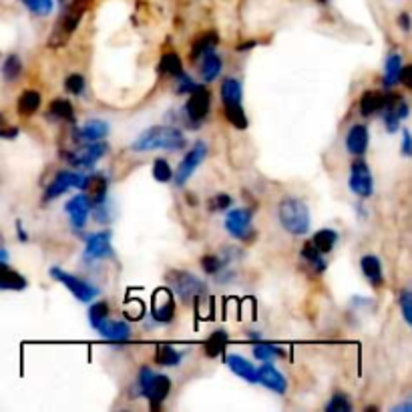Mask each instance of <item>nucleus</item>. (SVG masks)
Instances as JSON below:
<instances>
[{
  "label": "nucleus",
  "mask_w": 412,
  "mask_h": 412,
  "mask_svg": "<svg viewBox=\"0 0 412 412\" xmlns=\"http://www.w3.org/2000/svg\"><path fill=\"white\" fill-rule=\"evenodd\" d=\"M131 147H133V151H155V149L179 151L186 147V137L177 127L157 125V127H149L147 131H143Z\"/></svg>",
  "instance_id": "1"
},
{
  "label": "nucleus",
  "mask_w": 412,
  "mask_h": 412,
  "mask_svg": "<svg viewBox=\"0 0 412 412\" xmlns=\"http://www.w3.org/2000/svg\"><path fill=\"white\" fill-rule=\"evenodd\" d=\"M278 220L292 235H304L310 229V209L298 197H286L278 206Z\"/></svg>",
  "instance_id": "2"
},
{
  "label": "nucleus",
  "mask_w": 412,
  "mask_h": 412,
  "mask_svg": "<svg viewBox=\"0 0 412 412\" xmlns=\"http://www.w3.org/2000/svg\"><path fill=\"white\" fill-rule=\"evenodd\" d=\"M167 282L173 288V292L183 300V302H193L199 300L201 296H206L207 286L193 274L189 271H181V269H173L167 274Z\"/></svg>",
  "instance_id": "3"
},
{
  "label": "nucleus",
  "mask_w": 412,
  "mask_h": 412,
  "mask_svg": "<svg viewBox=\"0 0 412 412\" xmlns=\"http://www.w3.org/2000/svg\"><path fill=\"white\" fill-rule=\"evenodd\" d=\"M87 2L89 0H71V4L66 6V10L62 12L61 21L57 22V28L51 37V44L59 46L69 41V37L77 30L79 22H81L82 15L87 10Z\"/></svg>",
  "instance_id": "4"
},
{
  "label": "nucleus",
  "mask_w": 412,
  "mask_h": 412,
  "mask_svg": "<svg viewBox=\"0 0 412 412\" xmlns=\"http://www.w3.org/2000/svg\"><path fill=\"white\" fill-rule=\"evenodd\" d=\"M51 278L57 280L59 284H62L79 302H91V300H95L99 296V289L95 288V286L87 284L84 280L73 276V274H69V271H64V269L51 268Z\"/></svg>",
  "instance_id": "5"
},
{
  "label": "nucleus",
  "mask_w": 412,
  "mask_h": 412,
  "mask_svg": "<svg viewBox=\"0 0 412 412\" xmlns=\"http://www.w3.org/2000/svg\"><path fill=\"white\" fill-rule=\"evenodd\" d=\"M207 155V145L204 141H197L193 145L187 155L181 159V163L177 167V171L173 173V181L177 187H183L191 179V175L195 173V169L201 165V161L206 159Z\"/></svg>",
  "instance_id": "6"
},
{
  "label": "nucleus",
  "mask_w": 412,
  "mask_h": 412,
  "mask_svg": "<svg viewBox=\"0 0 412 412\" xmlns=\"http://www.w3.org/2000/svg\"><path fill=\"white\" fill-rule=\"evenodd\" d=\"M382 117H384V125H386V131L388 133H394L398 127H400V121L409 117V103L398 97V95H384V105L380 109Z\"/></svg>",
  "instance_id": "7"
},
{
  "label": "nucleus",
  "mask_w": 412,
  "mask_h": 412,
  "mask_svg": "<svg viewBox=\"0 0 412 412\" xmlns=\"http://www.w3.org/2000/svg\"><path fill=\"white\" fill-rule=\"evenodd\" d=\"M107 151H109V145L103 143V141H95V143H84L75 153H64V159L71 165H75V167L91 169Z\"/></svg>",
  "instance_id": "8"
},
{
  "label": "nucleus",
  "mask_w": 412,
  "mask_h": 412,
  "mask_svg": "<svg viewBox=\"0 0 412 412\" xmlns=\"http://www.w3.org/2000/svg\"><path fill=\"white\" fill-rule=\"evenodd\" d=\"M350 189L362 199L370 197L374 193V181H372V173L370 167L366 165V161L362 159H356L354 163L350 165Z\"/></svg>",
  "instance_id": "9"
},
{
  "label": "nucleus",
  "mask_w": 412,
  "mask_h": 412,
  "mask_svg": "<svg viewBox=\"0 0 412 412\" xmlns=\"http://www.w3.org/2000/svg\"><path fill=\"white\" fill-rule=\"evenodd\" d=\"M82 195L87 197V204L91 209H97L105 204L107 199V189H109V181L103 173H93L89 177L82 179Z\"/></svg>",
  "instance_id": "10"
},
{
  "label": "nucleus",
  "mask_w": 412,
  "mask_h": 412,
  "mask_svg": "<svg viewBox=\"0 0 412 412\" xmlns=\"http://www.w3.org/2000/svg\"><path fill=\"white\" fill-rule=\"evenodd\" d=\"M209 107H211V95H209V91L204 89V87H197L195 91H191V97L187 99L186 115L189 117L191 123H199V121H204L207 117Z\"/></svg>",
  "instance_id": "11"
},
{
  "label": "nucleus",
  "mask_w": 412,
  "mask_h": 412,
  "mask_svg": "<svg viewBox=\"0 0 412 412\" xmlns=\"http://www.w3.org/2000/svg\"><path fill=\"white\" fill-rule=\"evenodd\" d=\"M151 316L159 324H169L173 320V316H175V300H173V294L167 288L155 289Z\"/></svg>",
  "instance_id": "12"
},
{
  "label": "nucleus",
  "mask_w": 412,
  "mask_h": 412,
  "mask_svg": "<svg viewBox=\"0 0 412 412\" xmlns=\"http://www.w3.org/2000/svg\"><path fill=\"white\" fill-rule=\"evenodd\" d=\"M82 179L84 177L79 171H61V173H57L55 179L48 183L46 191H44V201L57 199L59 195H62L64 191H69L71 187H79L81 189Z\"/></svg>",
  "instance_id": "13"
},
{
  "label": "nucleus",
  "mask_w": 412,
  "mask_h": 412,
  "mask_svg": "<svg viewBox=\"0 0 412 412\" xmlns=\"http://www.w3.org/2000/svg\"><path fill=\"white\" fill-rule=\"evenodd\" d=\"M249 226H251V211L246 207L231 209L226 217L227 233L235 240H246L249 235Z\"/></svg>",
  "instance_id": "14"
},
{
  "label": "nucleus",
  "mask_w": 412,
  "mask_h": 412,
  "mask_svg": "<svg viewBox=\"0 0 412 412\" xmlns=\"http://www.w3.org/2000/svg\"><path fill=\"white\" fill-rule=\"evenodd\" d=\"M113 256V246H111V233L109 231H99L87 238L84 246V258L87 260H103Z\"/></svg>",
  "instance_id": "15"
},
{
  "label": "nucleus",
  "mask_w": 412,
  "mask_h": 412,
  "mask_svg": "<svg viewBox=\"0 0 412 412\" xmlns=\"http://www.w3.org/2000/svg\"><path fill=\"white\" fill-rule=\"evenodd\" d=\"M258 382L264 384L268 391H274L276 394H286L288 392V380L284 378V374L274 368L271 362H264L258 368Z\"/></svg>",
  "instance_id": "16"
},
{
  "label": "nucleus",
  "mask_w": 412,
  "mask_h": 412,
  "mask_svg": "<svg viewBox=\"0 0 412 412\" xmlns=\"http://www.w3.org/2000/svg\"><path fill=\"white\" fill-rule=\"evenodd\" d=\"M171 391V380L165 374H153L149 388L145 392V398H149V404L153 411L161 409V402L167 398V394Z\"/></svg>",
  "instance_id": "17"
},
{
  "label": "nucleus",
  "mask_w": 412,
  "mask_h": 412,
  "mask_svg": "<svg viewBox=\"0 0 412 412\" xmlns=\"http://www.w3.org/2000/svg\"><path fill=\"white\" fill-rule=\"evenodd\" d=\"M97 330H99V334L103 336L105 340L117 342V344L127 342L131 338V328H129V324L123 322V320H109V318H105L103 322L97 326Z\"/></svg>",
  "instance_id": "18"
},
{
  "label": "nucleus",
  "mask_w": 412,
  "mask_h": 412,
  "mask_svg": "<svg viewBox=\"0 0 412 412\" xmlns=\"http://www.w3.org/2000/svg\"><path fill=\"white\" fill-rule=\"evenodd\" d=\"M107 133H109V125L101 119H91V121L84 123V127L77 131L75 143H95V141H101Z\"/></svg>",
  "instance_id": "19"
},
{
  "label": "nucleus",
  "mask_w": 412,
  "mask_h": 412,
  "mask_svg": "<svg viewBox=\"0 0 412 412\" xmlns=\"http://www.w3.org/2000/svg\"><path fill=\"white\" fill-rule=\"evenodd\" d=\"M69 217H71V226L75 229H82L84 224H87V217H89V211L91 207L87 204V197L84 195H75L73 199H69V204L64 206Z\"/></svg>",
  "instance_id": "20"
},
{
  "label": "nucleus",
  "mask_w": 412,
  "mask_h": 412,
  "mask_svg": "<svg viewBox=\"0 0 412 412\" xmlns=\"http://www.w3.org/2000/svg\"><path fill=\"white\" fill-rule=\"evenodd\" d=\"M368 127L366 125H354L346 135V149L352 155H364L368 149Z\"/></svg>",
  "instance_id": "21"
},
{
  "label": "nucleus",
  "mask_w": 412,
  "mask_h": 412,
  "mask_svg": "<svg viewBox=\"0 0 412 412\" xmlns=\"http://www.w3.org/2000/svg\"><path fill=\"white\" fill-rule=\"evenodd\" d=\"M226 364L227 368L233 372L235 376H242L244 380L251 382V384L258 382V372L253 368V364H251L249 360H246L244 356H240V354H229V356H226Z\"/></svg>",
  "instance_id": "22"
},
{
  "label": "nucleus",
  "mask_w": 412,
  "mask_h": 412,
  "mask_svg": "<svg viewBox=\"0 0 412 412\" xmlns=\"http://www.w3.org/2000/svg\"><path fill=\"white\" fill-rule=\"evenodd\" d=\"M220 42V37H217V33H213V30H207L204 35H199L195 41H193V46H191V61H199L204 55L207 53H211L213 48H215V44Z\"/></svg>",
  "instance_id": "23"
},
{
  "label": "nucleus",
  "mask_w": 412,
  "mask_h": 412,
  "mask_svg": "<svg viewBox=\"0 0 412 412\" xmlns=\"http://www.w3.org/2000/svg\"><path fill=\"white\" fill-rule=\"evenodd\" d=\"M360 269L366 276V280L370 282L374 288H380L384 278H382V264L376 256H364L360 260Z\"/></svg>",
  "instance_id": "24"
},
{
  "label": "nucleus",
  "mask_w": 412,
  "mask_h": 412,
  "mask_svg": "<svg viewBox=\"0 0 412 412\" xmlns=\"http://www.w3.org/2000/svg\"><path fill=\"white\" fill-rule=\"evenodd\" d=\"M204 62H201V66H199V73H201V79L206 82H213L217 77H220V73H222V69H224V61H222V57L220 55H215L213 51L211 53H207L201 57Z\"/></svg>",
  "instance_id": "25"
},
{
  "label": "nucleus",
  "mask_w": 412,
  "mask_h": 412,
  "mask_svg": "<svg viewBox=\"0 0 412 412\" xmlns=\"http://www.w3.org/2000/svg\"><path fill=\"white\" fill-rule=\"evenodd\" d=\"M24 288H26V280L21 274L8 268L6 262H0V289H17L19 292Z\"/></svg>",
  "instance_id": "26"
},
{
  "label": "nucleus",
  "mask_w": 412,
  "mask_h": 412,
  "mask_svg": "<svg viewBox=\"0 0 412 412\" xmlns=\"http://www.w3.org/2000/svg\"><path fill=\"white\" fill-rule=\"evenodd\" d=\"M384 105V93L380 91H366L360 99V113L364 117H370L374 113H378Z\"/></svg>",
  "instance_id": "27"
},
{
  "label": "nucleus",
  "mask_w": 412,
  "mask_h": 412,
  "mask_svg": "<svg viewBox=\"0 0 412 412\" xmlns=\"http://www.w3.org/2000/svg\"><path fill=\"white\" fill-rule=\"evenodd\" d=\"M41 93L39 91H24L21 97H19V113H21L22 117H30V115H35L37 111H39V107H41Z\"/></svg>",
  "instance_id": "28"
},
{
  "label": "nucleus",
  "mask_w": 412,
  "mask_h": 412,
  "mask_svg": "<svg viewBox=\"0 0 412 412\" xmlns=\"http://www.w3.org/2000/svg\"><path fill=\"white\" fill-rule=\"evenodd\" d=\"M159 73L165 77H181L183 75V62L179 59V55L175 53H165L159 61Z\"/></svg>",
  "instance_id": "29"
},
{
  "label": "nucleus",
  "mask_w": 412,
  "mask_h": 412,
  "mask_svg": "<svg viewBox=\"0 0 412 412\" xmlns=\"http://www.w3.org/2000/svg\"><path fill=\"white\" fill-rule=\"evenodd\" d=\"M336 242H338V233L334 229H320L312 238V246L316 247L322 256L330 253L334 249V246H336Z\"/></svg>",
  "instance_id": "30"
},
{
  "label": "nucleus",
  "mask_w": 412,
  "mask_h": 412,
  "mask_svg": "<svg viewBox=\"0 0 412 412\" xmlns=\"http://www.w3.org/2000/svg\"><path fill=\"white\" fill-rule=\"evenodd\" d=\"M181 358H183V354L169 344H161L155 352V364H159V366H179Z\"/></svg>",
  "instance_id": "31"
},
{
  "label": "nucleus",
  "mask_w": 412,
  "mask_h": 412,
  "mask_svg": "<svg viewBox=\"0 0 412 412\" xmlns=\"http://www.w3.org/2000/svg\"><path fill=\"white\" fill-rule=\"evenodd\" d=\"M227 340H229V336H227L226 330H215L209 338H207L206 342V354L209 358H215V356H220L224 348H226Z\"/></svg>",
  "instance_id": "32"
},
{
  "label": "nucleus",
  "mask_w": 412,
  "mask_h": 412,
  "mask_svg": "<svg viewBox=\"0 0 412 412\" xmlns=\"http://www.w3.org/2000/svg\"><path fill=\"white\" fill-rule=\"evenodd\" d=\"M253 356L262 362H271L274 358H286V350L284 348H278L276 344H266V342H256L253 346Z\"/></svg>",
  "instance_id": "33"
},
{
  "label": "nucleus",
  "mask_w": 412,
  "mask_h": 412,
  "mask_svg": "<svg viewBox=\"0 0 412 412\" xmlns=\"http://www.w3.org/2000/svg\"><path fill=\"white\" fill-rule=\"evenodd\" d=\"M48 109H51V115L55 119H61V121H66V123H75V109H73V105L69 103V101L55 99Z\"/></svg>",
  "instance_id": "34"
},
{
  "label": "nucleus",
  "mask_w": 412,
  "mask_h": 412,
  "mask_svg": "<svg viewBox=\"0 0 412 412\" xmlns=\"http://www.w3.org/2000/svg\"><path fill=\"white\" fill-rule=\"evenodd\" d=\"M242 82L235 79H226L222 82V99L224 103H242Z\"/></svg>",
  "instance_id": "35"
},
{
  "label": "nucleus",
  "mask_w": 412,
  "mask_h": 412,
  "mask_svg": "<svg viewBox=\"0 0 412 412\" xmlns=\"http://www.w3.org/2000/svg\"><path fill=\"white\" fill-rule=\"evenodd\" d=\"M226 105V119L233 125L235 129H246L247 117L242 103H224Z\"/></svg>",
  "instance_id": "36"
},
{
  "label": "nucleus",
  "mask_w": 412,
  "mask_h": 412,
  "mask_svg": "<svg viewBox=\"0 0 412 412\" xmlns=\"http://www.w3.org/2000/svg\"><path fill=\"white\" fill-rule=\"evenodd\" d=\"M400 69H402V59L400 55H391L386 61V71H384V84L386 87H394L400 77Z\"/></svg>",
  "instance_id": "37"
},
{
  "label": "nucleus",
  "mask_w": 412,
  "mask_h": 412,
  "mask_svg": "<svg viewBox=\"0 0 412 412\" xmlns=\"http://www.w3.org/2000/svg\"><path fill=\"white\" fill-rule=\"evenodd\" d=\"M22 73V61L19 55H10L4 64H2V75H4V79L6 81H17L19 77H21Z\"/></svg>",
  "instance_id": "38"
},
{
  "label": "nucleus",
  "mask_w": 412,
  "mask_h": 412,
  "mask_svg": "<svg viewBox=\"0 0 412 412\" xmlns=\"http://www.w3.org/2000/svg\"><path fill=\"white\" fill-rule=\"evenodd\" d=\"M302 256H304V260H308V264L314 268V271H324V269H326V262H324L322 253L312 246V242L304 244V247H302Z\"/></svg>",
  "instance_id": "39"
},
{
  "label": "nucleus",
  "mask_w": 412,
  "mask_h": 412,
  "mask_svg": "<svg viewBox=\"0 0 412 412\" xmlns=\"http://www.w3.org/2000/svg\"><path fill=\"white\" fill-rule=\"evenodd\" d=\"M21 2L37 17H48L55 10V2L53 0H21Z\"/></svg>",
  "instance_id": "40"
},
{
  "label": "nucleus",
  "mask_w": 412,
  "mask_h": 412,
  "mask_svg": "<svg viewBox=\"0 0 412 412\" xmlns=\"http://www.w3.org/2000/svg\"><path fill=\"white\" fill-rule=\"evenodd\" d=\"M109 304L107 302H95L91 310H89V322H91V326L93 328H97L101 322H103L105 318H109Z\"/></svg>",
  "instance_id": "41"
},
{
  "label": "nucleus",
  "mask_w": 412,
  "mask_h": 412,
  "mask_svg": "<svg viewBox=\"0 0 412 412\" xmlns=\"http://www.w3.org/2000/svg\"><path fill=\"white\" fill-rule=\"evenodd\" d=\"M153 177L159 183H167V181L173 179V171H171V167L165 159H155L153 161Z\"/></svg>",
  "instance_id": "42"
},
{
  "label": "nucleus",
  "mask_w": 412,
  "mask_h": 412,
  "mask_svg": "<svg viewBox=\"0 0 412 412\" xmlns=\"http://www.w3.org/2000/svg\"><path fill=\"white\" fill-rule=\"evenodd\" d=\"M326 412H352V402L346 394H334L326 404Z\"/></svg>",
  "instance_id": "43"
},
{
  "label": "nucleus",
  "mask_w": 412,
  "mask_h": 412,
  "mask_svg": "<svg viewBox=\"0 0 412 412\" xmlns=\"http://www.w3.org/2000/svg\"><path fill=\"white\" fill-rule=\"evenodd\" d=\"M64 91L71 95H81L84 91V77L79 73H73L64 79Z\"/></svg>",
  "instance_id": "44"
},
{
  "label": "nucleus",
  "mask_w": 412,
  "mask_h": 412,
  "mask_svg": "<svg viewBox=\"0 0 412 412\" xmlns=\"http://www.w3.org/2000/svg\"><path fill=\"white\" fill-rule=\"evenodd\" d=\"M224 266H226V262L220 256H206V258H201V268L206 269L207 274H211V276L220 274L224 269Z\"/></svg>",
  "instance_id": "45"
},
{
  "label": "nucleus",
  "mask_w": 412,
  "mask_h": 412,
  "mask_svg": "<svg viewBox=\"0 0 412 412\" xmlns=\"http://www.w3.org/2000/svg\"><path fill=\"white\" fill-rule=\"evenodd\" d=\"M125 316H129V320H141L145 316V306L141 300H129L125 304Z\"/></svg>",
  "instance_id": "46"
},
{
  "label": "nucleus",
  "mask_w": 412,
  "mask_h": 412,
  "mask_svg": "<svg viewBox=\"0 0 412 412\" xmlns=\"http://www.w3.org/2000/svg\"><path fill=\"white\" fill-rule=\"evenodd\" d=\"M398 302H400L402 316H404L406 324H412V294H411V289H402V292H400V298H398Z\"/></svg>",
  "instance_id": "47"
},
{
  "label": "nucleus",
  "mask_w": 412,
  "mask_h": 412,
  "mask_svg": "<svg viewBox=\"0 0 412 412\" xmlns=\"http://www.w3.org/2000/svg\"><path fill=\"white\" fill-rule=\"evenodd\" d=\"M151 378H153V370L151 368H141L139 372V378H137V388H139V394H143L149 388V382H151Z\"/></svg>",
  "instance_id": "48"
},
{
  "label": "nucleus",
  "mask_w": 412,
  "mask_h": 412,
  "mask_svg": "<svg viewBox=\"0 0 412 412\" xmlns=\"http://www.w3.org/2000/svg\"><path fill=\"white\" fill-rule=\"evenodd\" d=\"M231 206V197L227 195V193H220V195H215L213 199H211V209L213 211H224L227 207Z\"/></svg>",
  "instance_id": "49"
},
{
  "label": "nucleus",
  "mask_w": 412,
  "mask_h": 412,
  "mask_svg": "<svg viewBox=\"0 0 412 412\" xmlns=\"http://www.w3.org/2000/svg\"><path fill=\"white\" fill-rule=\"evenodd\" d=\"M179 79V84H177V93L179 95H183V93H191V91H195L199 84L197 82H193L187 75H181V77H177Z\"/></svg>",
  "instance_id": "50"
},
{
  "label": "nucleus",
  "mask_w": 412,
  "mask_h": 412,
  "mask_svg": "<svg viewBox=\"0 0 412 412\" xmlns=\"http://www.w3.org/2000/svg\"><path fill=\"white\" fill-rule=\"evenodd\" d=\"M402 155H404V157H411L412 155V139L409 129L402 131Z\"/></svg>",
  "instance_id": "51"
},
{
  "label": "nucleus",
  "mask_w": 412,
  "mask_h": 412,
  "mask_svg": "<svg viewBox=\"0 0 412 412\" xmlns=\"http://www.w3.org/2000/svg\"><path fill=\"white\" fill-rule=\"evenodd\" d=\"M398 82H402L406 89H411L412 87V66H402L400 69V77H398Z\"/></svg>",
  "instance_id": "52"
},
{
  "label": "nucleus",
  "mask_w": 412,
  "mask_h": 412,
  "mask_svg": "<svg viewBox=\"0 0 412 412\" xmlns=\"http://www.w3.org/2000/svg\"><path fill=\"white\" fill-rule=\"evenodd\" d=\"M17 135H19L17 127H10V125H2L0 127V139H15Z\"/></svg>",
  "instance_id": "53"
},
{
  "label": "nucleus",
  "mask_w": 412,
  "mask_h": 412,
  "mask_svg": "<svg viewBox=\"0 0 412 412\" xmlns=\"http://www.w3.org/2000/svg\"><path fill=\"white\" fill-rule=\"evenodd\" d=\"M398 24H400L402 30H411V17H409V12H402L398 17Z\"/></svg>",
  "instance_id": "54"
},
{
  "label": "nucleus",
  "mask_w": 412,
  "mask_h": 412,
  "mask_svg": "<svg viewBox=\"0 0 412 412\" xmlns=\"http://www.w3.org/2000/svg\"><path fill=\"white\" fill-rule=\"evenodd\" d=\"M17 231H19V240H21V242H26V240H28V235H26V231L22 229V222H21V220L17 222Z\"/></svg>",
  "instance_id": "55"
},
{
  "label": "nucleus",
  "mask_w": 412,
  "mask_h": 412,
  "mask_svg": "<svg viewBox=\"0 0 412 412\" xmlns=\"http://www.w3.org/2000/svg\"><path fill=\"white\" fill-rule=\"evenodd\" d=\"M256 44H258L256 41H247L246 44H240V46H238V51H247V48H253Z\"/></svg>",
  "instance_id": "56"
},
{
  "label": "nucleus",
  "mask_w": 412,
  "mask_h": 412,
  "mask_svg": "<svg viewBox=\"0 0 412 412\" xmlns=\"http://www.w3.org/2000/svg\"><path fill=\"white\" fill-rule=\"evenodd\" d=\"M2 125H6V121H4V115H0V127H2Z\"/></svg>",
  "instance_id": "57"
},
{
  "label": "nucleus",
  "mask_w": 412,
  "mask_h": 412,
  "mask_svg": "<svg viewBox=\"0 0 412 412\" xmlns=\"http://www.w3.org/2000/svg\"><path fill=\"white\" fill-rule=\"evenodd\" d=\"M316 2H320V4H326L328 0H316Z\"/></svg>",
  "instance_id": "58"
},
{
  "label": "nucleus",
  "mask_w": 412,
  "mask_h": 412,
  "mask_svg": "<svg viewBox=\"0 0 412 412\" xmlns=\"http://www.w3.org/2000/svg\"><path fill=\"white\" fill-rule=\"evenodd\" d=\"M59 2H61V4H66V2H69V0H59Z\"/></svg>",
  "instance_id": "59"
}]
</instances>
